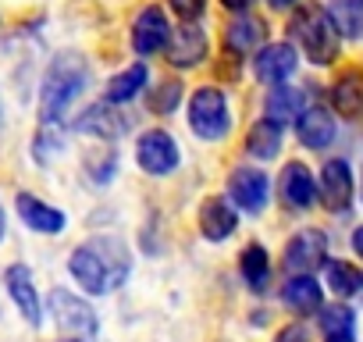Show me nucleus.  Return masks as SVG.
<instances>
[{
    "instance_id": "5",
    "label": "nucleus",
    "mask_w": 363,
    "mask_h": 342,
    "mask_svg": "<svg viewBox=\"0 0 363 342\" xmlns=\"http://www.w3.org/2000/svg\"><path fill=\"white\" fill-rule=\"evenodd\" d=\"M135 160H139V167L146 171V175H171V171L178 167V160H182V153H178V143H174L171 132L150 128L135 143Z\"/></svg>"
},
{
    "instance_id": "16",
    "label": "nucleus",
    "mask_w": 363,
    "mask_h": 342,
    "mask_svg": "<svg viewBox=\"0 0 363 342\" xmlns=\"http://www.w3.org/2000/svg\"><path fill=\"white\" fill-rule=\"evenodd\" d=\"M320 200L328 211L342 214L352 200V171L345 160H328L320 171Z\"/></svg>"
},
{
    "instance_id": "1",
    "label": "nucleus",
    "mask_w": 363,
    "mask_h": 342,
    "mask_svg": "<svg viewBox=\"0 0 363 342\" xmlns=\"http://www.w3.org/2000/svg\"><path fill=\"white\" fill-rule=\"evenodd\" d=\"M68 271L89 296H107V292L125 285V278L132 271V253L121 239L96 236V239H86L82 246L72 250Z\"/></svg>"
},
{
    "instance_id": "20",
    "label": "nucleus",
    "mask_w": 363,
    "mask_h": 342,
    "mask_svg": "<svg viewBox=\"0 0 363 342\" xmlns=\"http://www.w3.org/2000/svg\"><path fill=\"white\" fill-rule=\"evenodd\" d=\"M331 104L342 118H359L363 114V72L359 68L338 72V79L331 82Z\"/></svg>"
},
{
    "instance_id": "33",
    "label": "nucleus",
    "mask_w": 363,
    "mask_h": 342,
    "mask_svg": "<svg viewBox=\"0 0 363 342\" xmlns=\"http://www.w3.org/2000/svg\"><path fill=\"white\" fill-rule=\"evenodd\" d=\"M267 4H271L274 11H296V4H299V0H267Z\"/></svg>"
},
{
    "instance_id": "23",
    "label": "nucleus",
    "mask_w": 363,
    "mask_h": 342,
    "mask_svg": "<svg viewBox=\"0 0 363 342\" xmlns=\"http://www.w3.org/2000/svg\"><path fill=\"white\" fill-rule=\"evenodd\" d=\"M303 100H306V93L303 89H292V86H274L271 93H267V104H264V111H267V118L271 121H292V118H299L303 114Z\"/></svg>"
},
{
    "instance_id": "34",
    "label": "nucleus",
    "mask_w": 363,
    "mask_h": 342,
    "mask_svg": "<svg viewBox=\"0 0 363 342\" xmlns=\"http://www.w3.org/2000/svg\"><path fill=\"white\" fill-rule=\"evenodd\" d=\"M352 250H356V257H363V228L352 232Z\"/></svg>"
},
{
    "instance_id": "12",
    "label": "nucleus",
    "mask_w": 363,
    "mask_h": 342,
    "mask_svg": "<svg viewBox=\"0 0 363 342\" xmlns=\"http://www.w3.org/2000/svg\"><path fill=\"white\" fill-rule=\"evenodd\" d=\"M75 128H79V132H86V136H96V139L114 143V139H121V136L132 128V121H128L121 111H114V104H111V100H104V104L86 107V111L79 114Z\"/></svg>"
},
{
    "instance_id": "31",
    "label": "nucleus",
    "mask_w": 363,
    "mask_h": 342,
    "mask_svg": "<svg viewBox=\"0 0 363 342\" xmlns=\"http://www.w3.org/2000/svg\"><path fill=\"white\" fill-rule=\"evenodd\" d=\"M274 342H310V331L303 328V324H289V328H281L278 331V338Z\"/></svg>"
},
{
    "instance_id": "2",
    "label": "nucleus",
    "mask_w": 363,
    "mask_h": 342,
    "mask_svg": "<svg viewBox=\"0 0 363 342\" xmlns=\"http://www.w3.org/2000/svg\"><path fill=\"white\" fill-rule=\"evenodd\" d=\"M89 82V68L79 54H57L40 82V121L43 125H57L72 104L86 93Z\"/></svg>"
},
{
    "instance_id": "6",
    "label": "nucleus",
    "mask_w": 363,
    "mask_h": 342,
    "mask_svg": "<svg viewBox=\"0 0 363 342\" xmlns=\"http://www.w3.org/2000/svg\"><path fill=\"white\" fill-rule=\"evenodd\" d=\"M171 26H167V15L153 4V8H143L135 26H132V50L139 57H153L160 50H167V40H171Z\"/></svg>"
},
{
    "instance_id": "10",
    "label": "nucleus",
    "mask_w": 363,
    "mask_h": 342,
    "mask_svg": "<svg viewBox=\"0 0 363 342\" xmlns=\"http://www.w3.org/2000/svg\"><path fill=\"white\" fill-rule=\"evenodd\" d=\"M267 175L257 167H235L232 179H228V197L239 211L246 214H260L267 207Z\"/></svg>"
},
{
    "instance_id": "4",
    "label": "nucleus",
    "mask_w": 363,
    "mask_h": 342,
    "mask_svg": "<svg viewBox=\"0 0 363 342\" xmlns=\"http://www.w3.org/2000/svg\"><path fill=\"white\" fill-rule=\"evenodd\" d=\"M189 128L207 143H218V139L228 136L232 107H228V96L218 86H203L189 96Z\"/></svg>"
},
{
    "instance_id": "35",
    "label": "nucleus",
    "mask_w": 363,
    "mask_h": 342,
    "mask_svg": "<svg viewBox=\"0 0 363 342\" xmlns=\"http://www.w3.org/2000/svg\"><path fill=\"white\" fill-rule=\"evenodd\" d=\"M328 342H352V331H349V335H331Z\"/></svg>"
},
{
    "instance_id": "25",
    "label": "nucleus",
    "mask_w": 363,
    "mask_h": 342,
    "mask_svg": "<svg viewBox=\"0 0 363 342\" xmlns=\"http://www.w3.org/2000/svg\"><path fill=\"white\" fill-rule=\"evenodd\" d=\"M328 15L345 40H363V0H328Z\"/></svg>"
},
{
    "instance_id": "21",
    "label": "nucleus",
    "mask_w": 363,
    "mask_h": 342,
    "mask_svg": "<svg viewBox=\"0 0 363 342\" xmlns=\"http://www.w3.org/2000/svg\"><path fill=\"white\" fill-rule=\"evenodd\" d=\"M281 303H285L292 314L306 317V314L320 310L324 292H320V285H317L313 275H292V278L285 282V289H281Z\"/></svg>"
},
{
    "instance_id": "9",
    "label": "nucleus",
    "mask_w": 363,
    "mask_h": 342,
    "mask_svg": "<svg viewBox=\"0 0 363 342\" xmlns=\"http://www.w3.org/2000/svg\"><path fill=\"white\" fill-rule=\"evenodd\" d=\"M299 65V54L292 43H267L253 54V75L264 86H281Z\"/></svg>"
},
{
    "instance_id": "24",
    "label": "nucleus",
    "mask_w": 363,
    "mask_h": 342,
    "mask_svg": "<svg viewBox=\"0 0 363 342\" xmlns=\"http://www.w3.org/2000/svg\"><path fill=\"white\" fill-rule=\"evenodd\" d=\"M146 79H150V72H146L143 61H139V65H128L125 72H118V75L107 82V100H111V104H128V100H135V96L143 93Z\"/></svg>"
},
{
    "instance_id": "37",
    "label": "nucleus",
    "mask_w": 363,
    "mask_h": 342,
    "mask_svg": "<svg viewBox=\"0 0 363 342\" xmlns=\"http://www.w3.org/2000/svg\"><path fill=\"white\" fill-rule=\"evenodd\" d=\"M0 125H4V118H0Z\"/></svg>"
},
{
    "instance_id": "13",
    "label": "nucleus",
    "mask_w": 363,
    "mask_h": 342,
    "mask_svg": "<svg viewBox=\"0 0 363 342\" xmlns=\"http://www.w3.org/2000/svg\"><path fill=\"white\" fill-rule=\"evenodd\" d=\"M4 285H8V292H11L18 314H22L33 328H40V324H43V307H40V292H36L33 271H29L26 264H11V267L4 271Z\"/></svg>"
},
{
    "instance_id": "18",
    "label": "nucleus",
    "mask_w": 363,
    "mask_h": 342,
    "mask_svg": "<svg viewBox=\"0 0 363 342\" xmlns=\"http://www.w3.org/2000/svg\"><path fill=\"white\" fill-rule=\"evenodd\" d=\"M235 228H239L235 207H232L225 197H207L203 207H200V232H203L211 243H221V239H228Z\"/></svg>"
},
{
    "instance_id": "26",
    "label": "nucleus",
    "mask_w": 363,
    "mask_h": 342,
    "mask_svg": "<svg viewBox=\"0 0 363 342\" xmlns=\"http://www.w3.org/2000/svg\"><path fill=\"white\" fill-rule=\"evenodd\" d=\"M239 271H242V278H246V285H250V289H264V285H267V278H271L267 250H264L260 243H250V246L242 250V257H239Z\"/></svg>"
},
{
    "instance_id": "8",
    "label": "nucleus",
    "mask_w": 363,
    "mask_h": 342,
    "mask_svg": "<svg viewBox=\"0 0 363 342\" xmlns=\"http://www.w3.org/2000/svg\"><path fill=\"white\" fill-rule=\"evenodd\" d=\"M50 314H54V321H57L65 331H72V335H93V331H96V314H93V307H89L82 296L68 292V289H54V292H50Z\"/></svg>"
},
{
    "instance_id": "22",
    "label": "nucleus",
    "mask_w": 363,
    "mask_h": 342,
    "mask_svg": "<svg viewBox=\"0 0 363 342\" xmlns=\"http://www.w3.org/2000/svg\"><path fill=\"white\" fill-rule=\"evenodd\" d=\"M281 143H285V125L281 121H271V118H260L250 132H246V153L257 157V160H271L281 153Z\"/></svg>"
},
{
    "instance_id": "30",
    "label": "nucleus",
    "mask_w": 363,
    "mask_h": 342,
    "mask_svg": "<svg viewBox=\"0 0 363 342\" xmlns=\"http://www.w3.org/2000/svg\"><path fill=\"white\" fill-rule=\"evenodd\" d=\"M167 8L182 18V22H196L207 11V0H167Z\"/></svg>"
},
{
    "instance_id": "7",
    "label": "nucleus",
    "mask_w": 363,
    "mask_h": 342,
    "mask_svg": "<svg viewBox=\"0 0 363 342\" xmlns=\"http://www.w3.org/2000/svg\"><path fill=\"white\" fill-rule=\"evenodd\" d=\"M320 264H328V239L317 228H306L289 239L285 246V267L292 275H313Z\"/></svg>"
},
{
    "instance_id": "27",
    "label": "nucleus",
    "mask_w": 363,
    "mask_h": 342,
    "mask_svg": "<svg viewBox=\"0 0 363 342\" xmlns=\"http://www.w3.org/2000/svg\"><path fill=\"white\" fill-rule=\"evenodd\" d=\"M328 285L335 296H356L363 289V271L345 264V260H331L328 264Z\"/></svg>"
},
{
    "instance_id": "28",
    "label": "nucleus",
    "mask_w": 363,
    "mask_h": 342,
    "mask_svg": "<svg viewBox=\"0 0 363 342\" xmlns=\"http://www.w3.org/2000/svg\"><path fill=\"white\" fill-rule=\"evenodd\" d=\"M178 100H182V82L178 79H164L160 86L150 89V100L146 104H150V114L160 118V114H171L178 107Z\"/></svg>"
},
{
    "instance_id": "11",
    "label": "nucleus",
    "mask_w": 363,
    "mask_h": 342,
    "mask_svg": "<svg viewBox=\"0 0 363 342\" xmlns=\"http://www.w3.org/2000/svg\"><path fill=\"white\" fill-rule=\"evenodd\" d=\"M207 47H211L207 33L200 26L186 22V26H178L171 33V40H167V61L174 68H196V65L207 61Z\"/></svg>"
},
{
    "instance_id": "32",
    "label": "nucleus",
    "mask_w": 363,
    "mask_h": 342,
    "mask_svg": "<svg viewBox=\"0 0 363 342\" xmlns=\"http://www.w3.org/2000/svg\"><path fill=\"white\" fill-rule=\"evenodd\" d=\"M218 4H221L225 11H232V15H246V11H253L257 0H218Z\"/></svg>"
},
{
    "instance_id": "29",
    "label": "nucleus",
    "mask_w": 363,
    "mask_h": 342,
    "mask_svg": "<svg viewBox=\"0 0 363 342\" xmlns=\"http://www.w3.org/2000/svg\"><path fill=\"white\" fill-rule=\"evenodd\" d=\"M352 324H356V317H352L349 307H328V310L320 314V331H324L328 338H331V335H349Z\"/></svg>"
},
{
    "instance_id": "19",
    "label": "nucleus",
    "mask_w": 363,
    "mask_h": 342,
    "mask_svg": "<svg viewBox=\"0 0 363 342\" xmlns=\"http://www.w3.org/2000/svg\"><path fill=\"white\" fill-rule=\"evenodd\" d=\"M281 200H285L289 207H296V211H306V207L317 204V182H313V175H310L306 164L292 160V164L281 171Z\"/></svg>"
},
{
    "instance_id": "14",
    "label": "nucleus",
    "mask_w": 363,
    "mask_h": 342,
    "mask_svg": "<svg viewBox=\"0 0 363 342\" xmlns=\"http://www.w3.org/2000/svg\"><path fill=\"white\" fill-rule=\"evenodd\" d=\"M15 207H18V218L26 221V228H33V232H40V236H61L65 225H68V218H65L57 207L43 204V200L33 197V193H18V197H15Z\"/></svg>"
},
{
    "instance_id": "17",
    "label": "nucleus",
    "mask_w": 363,
    "mask_h": 342,
    "mask_svg": "<svg viewBox=\"0 0 363 342\" xmlns=\"http://www.w3.org/2000/svg\"><path fill=\"white\" fill-rule=\"evenodd\" d=\"M267 40V26L253 15H239L232 26H225V50L232 57H250L264 47Z\"/></svg>"
},
{
    "instance_id": "36",
    "label": "nucleus",
    "mask_w": 363,
    "mask_h": 342,
    "mask_svg": "<svg viewBox=\"0 0 363 342\" xmlns=\"http://www.w3.org/2000/svg\"><path fill=\"white\" fill-rule=\"evenodd\" d=\"M4 232H8V221H4V211H0V243H4Z\"/></svg>"
},
{
    "instance_id": "3",
    "label": "nucleus",
    "mask_w": 363,
    "mask_h": 342,
    "mask_svg": "<svg viewBox=\"0 0 363 342\" xmlns=\"http://www.w3.org/2000/svg\"><path fill=\"white\" fill-rule=\"evenodd\" d=\"M289 29H292V40L303 47V54L313 65H331L342 50V33L335 29L328 8H299Z\"/></svg>"
},
{
    "instance_id": "15",
    "label": "nucleus",
    "mask_w": 363,
    "mask_h": 342,
    "mask_svg": "<svg viewBox=\"0 0 363 342\" xmlns=\"http://www.w3.org/2000/svg\"><path fill=\"white\" fill-rule=\"evenodd\" d=\"M296 136L306 150H324L335 139V114L320 104L303 107V114L296 118Z\"/></svg>"
}]
</instances>
